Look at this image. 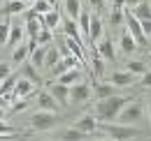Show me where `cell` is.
Returning <instances> with one entry per match:
<instances>
[{
	"label": "cell",
	"instance_id": "f1b7e54d",
	"mask_svg": "<svg viewBox=\"0 0 151 141\" xmlns=\"http://www.w3.org/2000/svg\"><path fill=\"white\" fill-rule=\"evenodd\" d=\"M126 72H130V74H135V76H142V74L147 72V65H144L142 60H128Z\"/></svg>",
	"mask_w": 151,
	"mask_h": 141
},
{
	"label": "cell",
	"instance_id": "603a6c76",
	"mask_svg": "<svg viewBox=\"0 0 151 141\" xmlns=\"http://www.w3.org/2000/svg\"><path fill=\"white\" fill-rule=\"evenodd\" d=\"M79 14H81V2L79 0H65V16L77 21Z\"/></svg>",
	"mask_w": 151,
	"mask_h": 141
},
{
	"label": "cell",
	"instance_id": "30bf717a",
	"mask_svg": "<svg viewBox=\"0 0 151 141\" xmlns=\"http://www.w3.org/2000/svg\"><path fill=\"white\" fill-rule=\"evenodd\" d=\"M79 65H81V63L77 60L75 56H63V58H60V60L56 63V67L51 70V76H54V79H58V76H60L63 72L72 70V67H79Z\"/></svg>",
	"mask_w": 151,
	"mask_h": 141
},
{
	"label": "cell",
	"instance_id": "836d02e7",
	"mask_svg": "<svg viewBox=\"0 0 151 141\" xmlns=\"http://www.w3.org/2000/svg\"><path fill=\"white\" fill-rule=\"evenodd\" d=\"M51 30H47V28H42V30H40V35L35 37V44H37V46H44V44H49V42H51Z\"/></svg>",
	"mask_w": 151,
	"mask_h": 141
},
{
	"label": "cell",
	"instance_id": "ba28073f",
	"mask_svg": "<svg viewBox=\"0 0 151 141\" xmlns=\"http://www.w3.org/2000/svg\"><path fill=\"white\" fill-rule=\"evenodd\" d=\"M72 127L79 130V132H84V134H88V137H93V132H98V120H95L93 113H86V116L77 118V123Z\"/></svg>",
	"mask_w": 151,
	"mask_h": 141
},
{
	"label": "cell",
	"instance_id": "9a60e30c",
	"mask_svg": "<svg viewBox=\"0 0 151 141\" xmlns=\"http://www.w3.org/2000/svg\"><path fill=\"white\" fill-rule=\"evenodd\" d=\"M56 81L70 88V86H75V83H79V81H81V70H79V67H72V70L63 72V74H60V76L56 79Z\"/></svg>",
	"mask_w": 151,
	"mask_h": 141
},
{
	"label": "cell",
	"instance_id": "5bb4252c",
	"mask_svg": "<svg viewBox=\"0 0 151 141\" xmlns=\"http://www.w3.org/2000/svg\"><path fill=\"white\" fill-rule=\"evenodd\" d=\"M86 39H88L91 44H95V42L102 39V21H100V16H95V14H91V23H88V35H86Z\"/></svg>",
	"mask_w": 151,
	"mask_h": 141
},
{
	"label": "cell",
	"instance_id": "484cf974",
	"mask_svg": "<svg viewBox=\"0 0 151 141\" xmlns=\"http://www.w3.org/2000/svg\"><path fill=\"white\" fill-rule=\"evenodd\" d=\"M28 56H30L28 44H19V46H14V51H12V63H26Z\"/></svg>",
	"mask_w": 151,
	"mask_h": 141
},
{
	"label": "cell",
	"instance_id": "f907efd6",
	"mask_svg": "<svg viewBox=\"0 0 151 141\" xmlns=\"http://www.w3.org/2000/svg\"><path fill=\"white\" fill-rule=\"evenodd\" d=\"M49 141H58V139H49Z\"/></svg>",
	"mask_w": 151,
	"mask_h": 141
},
{
	"label": "cell",
	"instance_id": "ffe728a7",
	"mask_svg": "<svg viewBox=\"0 0 151 141\" xmlns=\"http://www.w3.org/2000/svg\"><path fill=\"white\" fill-rule=\"evenodd\" d=\"M47 49L49 46H35L33 51H30V65L35 67V70H42V65H44V56H47Z\"/></svg>",
	"mask_w": 151,
	"mask_h": 141
},
{
	"label": "cell",
	"instance_id": "b9f144b4",
	"mask_svg": "<svg viewBox=\"0 0 151 141\" xmlns=\"http://www.w3.org/2000/svg\"><path fill=\"white\" fill-rule=\"evenodd\" d=\"M26 104H28L26 100H21V102H17V104H14V111H23V109H26Z\"/></svg>",
	"mask_w": 151,
	"mask_h": 141
},
{
	"label": "cell",
	"instance_id": "9c48e42d",
	"mask_svg": "<svg viewBox=\"0 0 151 141\" xmlns=\"http://www.w3.org/2000/svg\"><path fill=\"white\" fill-rule=\"evenodd\" d=\"M33 90H35V86H33L28 79L19 76V79H17V83H14V90H12V97H17V100H26V97H30V95H33Z\"/></svg>",
	"mask_w": 151,
	"mask_h": 141
},
{
	"label": "cell",
	"instance_id": "f6af8a7d",
	"mask_svg": "<svg viewBox=\"0 0 151 141\" xmlns=\"http://www.w3.org/2000/svg\"><path fill=\"white\" fill-rule=\"evenodd\" d=\"M0 141H19L17 137H0Z\"/></svg>",
	"mask_w": 151,
	"mask_h": 141
},
{
	"label": "cell",
	"instance_id": "d6986e66",
	"mask_svg": "<svg viewBox=\"0 0 151 141\" xmlns=\"http://www.w3.org/2000/svg\"><path fill=\"white\" fill-rule=\"evenodd\" d=\"M130 14L137 19V21H151V5L142 0L139 5H135V7H132V12H130Z\"/></svg>",
	"mask_w": 151,
	"mask_h": 141
},
{
	"label": "cell",
	"instance_id": "83f0119b",
	"mask_svg": "<svg viewBox=\"0 0 151 141\" xmlns=\"http://www.w3.org/2000/svg\"><path fill=\"white\" fill-rule=\"evenodd\" d=\"M119 46H121V51H123V53H132L135 49H137L135 39H132L128 33H123V35H121V39H119Z\"/></svg>",
	"mask_w": 151,
	"mask_h": 141
},
{
	"label": "cell",
	"instance_id": "2e32d148",
	"mask_svg": "<svg viewBox=\"0 0 151 141\" xmlns=\"http://www.w3.org/2000/svg\"><path fill=\"white\" fill-rule=\"evenodd\" d=\"M58 141H88V134H84V132H79L75 127H65L63 132H58Z\"/></svg>",
	"mask_w": 151,
	"mask_h": 141
},
{
	"label": "cell",
	"instance_id": "7bdbcfd3",
	"mask_svg": "<svg viewBox=\"0 0 151 141\" xmlns=\"http://www.w3.org/2000/svg\"><path fill=\"white\" fill-rule=\"evenodd\" d=\"M139 2H142V0H126V5H128V7H135V5H139Z\"/></svg>",
	"mask_w": 151,
	"mask_h": 141
},
{
	"label": "cell",
	"instance_id": "d4e9b609",
	"mask_svg": "<svg viewBox=\"0 0 151 141\" xmlns=\"http://www.w3.org/2000/svg\"><path fill=\"white\" fill-rule=\"evenodd\" d=\"M112 95H116V88H114L112 83H98L95 86V97L98 100H107Z\"/></svg>",
	"mask_w": 151,
	"mask_h": 141
},
{
	"label": "cell",
	"instance_id": "ac0fdd59",
	"mask_svg": "<svg viewBox=\"0 0 151 141\" xmlns=\"http://www.w3.org/2000/svg\"><path fill=\"white\" fill-rule=\"evenodd\" d=\"M63 33H65V37H72V39H77V42L84 44V37H81V33H79L77 21H72V19L65 16V21H63Z\"/></svg>",
	"mask_w": 151,
	"mask_h": 141
},
{
	"label": "cell",
	"instance_id": "7dc6e473",
	"mask_svg": "<svg viewBox=\"0 0 151 141\" xmlns=\"http://www.w3.org/2000/svg\"><path fill=\"white\" fill-rule=\"evenodd\" d=\"M47 2H49V5H51V7H54V9H56V5H58V0H47Z\"/></svg>",
	"mask_w": 151,
	"mask_h": 141
},
{
	"label": "cell",
	"instance_id": "44dd1931",
	"mask_svg": "<svg viewBox=\"0 0 151 141\" xmlns=\"http://www.w3.org/2000/svg\"><path fill=\"white\" fill-rule=\"evenodd\" d=\"M42 19V28H47V30H56L58 23H60V14H58V9H51L49 14H44Z\"/></svg>",
	"mask_w": 151,
	"mask_h": 141
},
{
	"label": "cell",
	"instance_id": "60d3db41",
	"mask_svg": "<svg viewBox=\"0 0 151 141\" xmlns=\"http://www.w3.org/2000/svg\"><path fill=\"white\" fill-rule=\"evenodd\" d=\"M88 2H91V7H93L95 12H100V9L105 7V0H88Z\"/></svg>",
	"mask_w": 151,
	"mask_h": 141
},
{
	"label": "cell",
	"instance_id": "1f68e13d",
	"mask_svg": "<svg viewBox=\"0 0 151 141\" xmlns=\"http://www.w3.org/2000/svg\"><path fill=\"white\" fill-rule=\"evenodd\" d=\"M17 79H19V76H14V74H12V76H7L5 81H0V95H12Z\"/></svg>",
	"mask_w": 151,
	"mask_h": 141
},
{
	"label": "cell",
	"instance_id": "e575fe53",
	"mask_svg": "<svg viewBox=\"0 0 151 141\" xmlns=\"http://www.w3.org/2000/svg\"><path fill=\"white\" fill-rule=\"evenodd\" d=\"M9 21H2L0 23V46H7V37H9Z\"/></svg>",
	"mask_w": 151,
	"mask_h": 141
},
{
	"label": "cell",
	"instance_id": "d590c367",
	"mask_svg": "<svg viewBox=\"0 0 151 141\" xmlns=\"http://www.w3.org/2000/svg\"><path fill=\"white\" fill-rule=\"evenodd\" d=\"M123 9H112V14H109V23L112 26H121L123 23Z\"/></svg>",
	"mask_w": 151,
	"mask_h": 141
},
{
	"label": "cell",
	"instance_id": "8fae6325",
	"mask_svg": "<svg viewBox=\"0 0 151 141\" xmlns=\"http://www.w3.org/2000/svg\"><path fill=\"white\" fill-rule=\"evenodd\" d=\"M109 83H112L114 88H128L130 83H135V74H130V72H126V70L112 72V76H109Z\"/></svg>",
	"mask_w": 151,
	"mask_h": 141
},
{
	"label": "cell",
	"instance_id": "5b68a950",
	"mask_svg": "<svg viewBox=\"0 0 151 141\" xmlns=\"http://www.w3.org/2000/svg\"><path fill=\"white\" fill-rule=\"evenodd\" d=\"M91 95H93L91 86L84 83V81H79L75 86H70V104H84V102L91 100Z\"/></svg>",
	"mask_w": 151,
	"mask_h": 141
},
{
	"label": "cell",
	"instance_id": "bcb514c9",
	"mask_svg": "<svg viewBox=\"0 0 151 141\" xmlns=\"http://www.w3.org/2000/svg\"><path fill=\"white\" fill-rule=\"evenodd\" d=\"M21 2H23V5H30V7L35 5V0H21Z\"/></svg>",
	"mask_w": 151,
	"mask_h": 141
},
{
	"label": "cell",
	"instance_id": "681fc988",
	"mask_svg": "<svg viewBox=\"0 0 151 141\" xmlns=\"http://www.w3.org/2000/svg\"><path fill=\"white\" fill-rule=\"evenodd\" d=\"M149 118H151V102H149Z\"/></svg>",
	"mask_w": 151,
	"mask_h": 141
},
{
	"label": "cell",
	"instance_id": "c3c4849f",
	"mask_svg": "<svg viewBox=\"0 0 151 141\" xmlns=\"http://www.w3.org/2000/svg\"><path fill=\"white\" fill-rule=\"evenodd\" d=\"M0 120H5V109H0Z\"/></svg>",
	"mask_w": 151,
	"mask_h": 141
},
{
	"label": "cell",
	"instance_id": "ee69618b",
	"mask_svg": "<svg viewBox=\"0 0 151 141\" xmlns=\"http://www.w3.org/2000/svg\"><path fill=\"white\" fill-rule=\"evenodd\" d=\"M88 141H112V139H107V137H93V139H88Z\"/></svg>",
	"mask_w": 151,
	"mask_h": 141
},
{
	"label": "cell",
	"instance_id": "7402d4cb",
	"mask_svg": "<svg viewBox=\"0 0 151 141\" xmlns=\"http://www.w3.org/2000/svg\"><path fill=\"white\" fill-rule=\"evenodd\" d=\"M60 60V51L58 49H47V56H44V65H42V70H54L56 67V63Z\"/></svg>",
	"mask_w": 151,
	"mask_h": 141
},
{
	"label": "cell",
	"instance_id": "4dcf8cb0",
	"mask_svg": "<svg viewBox=\"0 0 151 141\" xmlns=\"http://www.w3.org/2000/svg\"><path fill=\"white\" fill-rule=\"evenodd\" d=\"M88 23H91V14H88V12H81L79 19H77V26H79V33L84 37L88 35Z\"/></svg>",
	"mask_w": 151,
	"mask_h": 141
},
{
	"label": "cell",
	"instance_id": "7c38bea8",
	"mask_svg": "<svg viewBox=\"0 0 151 141\" xmlns=\"http://www.w3.org/2000/svg\"><path fill=\"white\" fill-rule=\"evenodd\" d=\"M95 53L102 58V60H114L116 58V51H114V44L109 37H102L100 42H98V46H95Z\"/></svg>",
	"mask_w": 151,
	"mask_h": 141
},
{
	"label": "cell",
	"instance_id": "277c9868",
	"mask_svg": "<svg viewBox=\"0 0 151 141\" xmlns=\"http://www.w3.org/2000/svg\"><path fill=\"white\" fill-rule=\"evenodd\" d=\"M58 118L56 113H51V111H37L33 118H30V127L35 130V132H47V130H54L58 125Z\"/></svg>",
	"mask_w": 151,
	"mask_h": 141
},
{
	"label": "cell",
	"instance_id": "cb8c5ba5",
	"mask_svg": "<svg viewBox=\"0 0 151 141\" xmlns=\"http://www.w3.org/2000/svg\"><path fill=\"white\" fill-rule=\"evenodd\" d=\"M21 37H23V30H21V26H9V37H7V46H19L21 44Z\"/></svg>",
	"mask_w": 151,
	"mask_h": 141
},
{
	"label": "cell",
	"instance_id": "4316f807",
	"mask_svg": "<svg viewBox=\"0 0 151 141\" xmlns=\"http://www.w3.org/2000/svg\"><path fill=\"white\" fill-rule=\"evenodd\" d=\"M26 7H28V5H23L21 0H7V5H5V14H9V16H12V14H23Z\"/></svg>",
	"mask_w": 151,
	"mask_h": 141
},
{
	"label": "cell",
	"instance_id": "6da1fadb",
	"mask_svg": "<svg viewBox=\"0 0 151 141\" xmlns=\"http://www.w3.org/2000/svg\"><path fill=\"white\" fill-rule=\"evenodd\" d=\"M130 102V97L126 95H112L107 100H98L95 102V120L98 123H114L119 111Z\"/></svg>",
	"mask_w": 151,
	"mask_h": 141
},
{
	"label": "cell",
	"instance_id": "e0dca14e",
	"mask_svg": "<svg viewBox=\"0 0 151 141\" xmlns=\"http://www.w3.org/2000/svg\"><path fill=\"white\" fill-rule=\"evenodd\" d=\"M65 49L70 51V56H75L79 63L86 60V56H84V44H81V42H77L72 37H65Z\"/></svg>",
	"mask_w": 151,
	"mask_h": 141
},
{
	"label": "cell",
	"instance_id": "52a82bcc",
	"mask_svg": "<svg viewBox=\"0 0 151 141\" xmlns=\"http://www.w3.org/2000/svg\"><path fill=\"white\" fill-rule=\"evenodd\" d=\"M49 95H51V97H54V100H56V104L58 106H63V109H65V106L70 104V88H68V86H63V83H49Z\"/></svg>",
	"mask_w": 151,
	"mask_h": 141
},
{
	"label": "cell",
	"instance_id": "3957f363",
	"mask_svg": "<svg viewBox=\"0 0 151 141\" xmlns=\"http://www.w3.org/2000/svg\"><path fill=\"white\" fill-rule=\"evenodd\" d=\"M142 120H144V106L139 104V102H128V104L119 111V116H116V120H114V123L132 125V127H135V125L142 123Z\"/></svg>",
	"mask_w": 151,
	"mask_h": 141
},
{
	"label": "cell",
	"instance_id": "74e56055",
	"mask_svg": "<svg viewBox=\"0 0 151 141\" xmlns=\"http://www.w3.org/2000/svg\"><path fill=\"white\" fill-rule=\"evenodd\" d=\"M7 76H12V67H9V63H0V81H5Z\"/></svg>",
	"mask_w": 151,
	"mask_h": 141
},
{
	"label": "cell",
	"instance_id": "4fadbf2b",
	"mask_svg": "<svg viewBox=\"0 0 151 141\" xmlns=\"http://www.w3.org/2000/svg\"><path fill=\"white\" fill-rule=\"evenodd\" d=\"M37 109L40 111H51V113H56V109H60V106H58L56 100L49 95V90H40L37 93Z\"/></svg>",
	"mask_w": 151,
	"mask_h": 141
},
{
	"label": "cell",
	"instance_id": "7a4b0ae2",
	"mask_svg": "<svg viewBox=\"0 0 151 141\" xmlns=\"http://www.w3.org/2000/svg\"><path fill=\"white\" fill-rule=\"evenodd\" d=\"M98 130L112 141H128L135 139L142 134L139 127H132V125H121V123H98Z\"/></svg>",
	"mask_w": 151,
	"mask_h": 141
},
{
	"label": "cell",
	"instance_id": "8992f818",
	"mask_svg": "<svg viewBox=\"0 0 151 141\" xmlns=\"http://www.w3.org/2000/svg\"><path fill=\"white\" fill-rule=\"evenodd\" d=\"M123 21H126V26H128V35L135 39V44H137V46H147V42H149V39L144 37V33H142V26H139V21L132 16L130 12L126 14V19H123Z\"/></svg>",
	"mask_w": 151,
	"mask_h": 141
},
{
	"label": "cell",
	"instance_id": "ab89813d",
	"mask_svg": "<svg viewBox=\"0 0 151 141\" xmlns=\"http://www.w3.org/2000/svg\"><path fill=\"white\" fill-rule=\"evenodd\" d=\"M139 26H142V33H144V37L149 39V37H151V21H139Z\"/></svg>",
	"mask_w": 151,
	"mask_h": 141
},
{
	"label": "cell",
	"instance_id": "816d5d0a",
	"mask_svg": "<svg viewBox=\"0 0 151 141\" xmlns=\"http://www.w3.org/2000/svg\"><path fill=\"white\" fill-rule=\"evenodd\" d=\"M149 58H151V53H149Z\"/></svg>",
	"mask_w": 151,
	"mask_h": 141
},
{
	"label": "cell",
	"instance_id": "f546056e",
	"mask_svg": "<svg viewBox=\"0 0 151 141\" xmlns=\"http://www.w3.org/2000/svg\"><path fill=\"white\" fill-rule=\"evenodd\" d=\"M23 79H28V81H30L33 86H35V83H37V86L42 83V79H40V74L35 72V67H33L30 63H28V65H23Z\"/></svg>",
	"mask_w": 151,
	"mask_h": 141
},
{
	"label": "cell",
	"instance_id": "f35d334b",
	"mask_svg": "<svg viewBox=\"0 0 151 141\" xmlns=\"http://www.w3.org/2000/svg\"><path fill=\"white\" fill-rule=\"evenodd\" d=\"M139 86H142V88H151V70H147L139 76Z\"/></svg>",
	"mask_w": 151,
	"mask_h": 141
},
{
	"label": "cell",
	"instance_id": "d6a6232c",
	"mask_svg": "<svg viewBox=\"0 0 151 141\" xmlns=\"http://www.w3.org/2000/svg\"><path fill=\"white\" fill-rule=\"evenodd\" d=\"M54 7L47 2V0H35V5H33V12L37 14V16H44V14H49Z\"/></svg>",
	"mask_w": 151,
	"mask_h": 141
},
{
	"label": "cell",
	"instance_id": "8d00e7d4",
	"mask_svg": "<svg viewBox=\"0 0 151 141\" xmlns=\"http://www.w3.org/2000/svg\"><path fill=\"white\" fill-rule=\"evenodd\" d=\"M17 134V127L7 125L5 120H0V137H14Z\"/></svg>",
	"mask_w": 151,
	"mask_h": 141
}]
</instances>
